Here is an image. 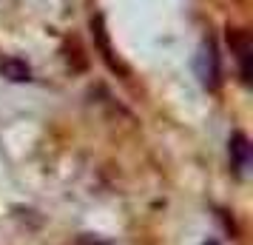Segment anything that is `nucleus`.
<instances>
[{
    "label": "nucleus",
    "instance_id": "obj_5",
    "mask_svg": "<svg viewBox=\"0 0 253 245\" xmlns=\"http://www.w3.org/2000/svg\"><path fill=\"white\" fill-rule=\"evenodd\" d=\"M0 74L12 83H29L32 80V66L20 57H3L0 60Z\"/></svg>",
    "mask_w": 253,
    "mask_h": 245
},
{
    "label": "nucleus",
    "instance_id": "obj_2",
    "mask_svg": "<svg viewBox=\"0 0 253 245\" xmlns=\"http://www.w3.org/2000/svg\"><path fill=\"white\" fill-rule=\"evenodd\" d=\"M228 46H230V54L236 57L242 83L251 86V77H253V40H251V35L245 29H228Z\"/></svg>",
    "mask_w": 253,
    "mask_h": 245
},
{
    "label": "nucleus",
    "instance_id": "obj_4",
    "mask_svg": "<svg viewBox=\"0 0 253 245\" xmlns=\"http://www.w3.org/2000/svg\"><path fill=\"white\" fill-rule=\"evenodd\" d=\"M91 32H94V40H97V46H100V51H103V60L111 66V69H120L126 71L123 66H120V60L114 57V49H111V43H108V32H105V20L103 14H97V17H91Z\"/></svg>",
    "mask_w": 253,
    "mask_h": 245
},
{
    "label": "nucleus",
    "instance_id": "obj_1",
    "mask_svg": "<svg viewBox=\"0 0 253 245\" xmlns=\"http://www.w3.org/2000/svg\"><path fill=\"white\" fill-rule=\"evenodd\" d=\"M196 77L202 83V89L208 92H216L219 83H222V66H219V54H216V46H213V40H205L202 49H199V54H196Z\"/></svg>",
    "mask_w": 253,
    "mask_h": 245
},
{
    "label": "nucleus",
    "instance_id": "obj_3",
    "mask_svg": "<svg viewBox=\"0 0 253 245\" xmlns=\"http://www.w3.org/2000/svg\"><path fill=\"white\" fill-rule=\"evenodd\" d=\"M228 154H230V165H233V171H236L239 177L251 168L253 146H251V140H248L242 131H236V134L228 140Z\"/></svg>",
    "mask_w": 253,
    "mask_h": 245
}]
</instances>
